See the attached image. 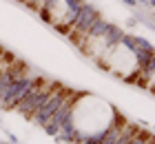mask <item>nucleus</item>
I'll return each mask as SVG.
<instances>
[{"instance_id": "f257e3e1", "label": "nucleus", "mask_w": 155, "mask_h": 144, "mask_svg": "<svg viewBox=\"0 0 155 144\" xmlns=\"http://www.w3.org/2000/svg\"><path fill=\"white\" fill-rule=\"evenodd\" d=\"M117 109L113 104H109L107 100L93 95V93L75 91L69 104L67 120L62 122L58 138L60 142H84L93 140L97 144V138L102 133H107L111 124L115 120Z\"/></svg>"}, {"instance_id": "f03ea898", "label": "nucleus", "mask_w": 155, "mask_h": 144, "mask_svg": "<svg viewBox=\"0 0 155 144\" xmlns=\"http://www.w3.org/2000/svg\"><path fill=\"white\" fill-rule=\"evenodd\" d=\"M124 5H129V7H135V5H137V0H124Z\"/></svg>"}]
</instances>
